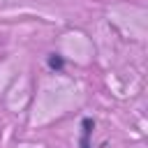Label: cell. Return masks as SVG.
<instances>
[{
	"label": "cell",
	"instance_id": "7a4b0ae2",
	"mask_svg": "<svg viewBox=\"0 0 148 148\" xmlns=\"http://www.w3.org/2000/svg\"><path fill=\"white\" fill-rule=\"evenodd\" d=\"M46 65H49L51 72H62L65 69V58L60 53H49L46 56Z\"/></svg>",
	"mask_w": 148,
	"mask_h": 148
},
{
	"label": "cell",
	"instance_id": "6da1fadb",
	"mask_svg": "<svg viewBox=\"0 0 148 148\" xmlns=\"http://www.w3.org/2000/svg\"><path fill=\"white\" fill-rule=\"evenodd\" d=\"M81 148H90V134H92V130H95V123H92V118H83L81 120Z\"/></svg>",
	"mask_w": 148,
	"mask_h": 148
}]
</instances>
